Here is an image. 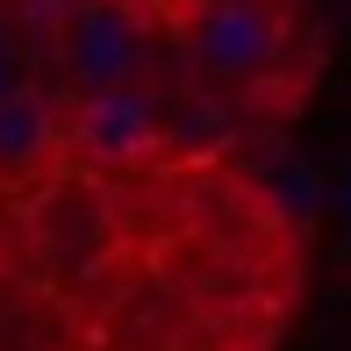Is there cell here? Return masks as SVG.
<instances>
[{"mask_svg":"<svg viewBox=\"0 0 351 351\" xmlns=\"http://www.w3.org/2000/svg\"><path fill=\"white\" fill-rule=\"evenodd\" d=\"M180 36H186V58L237 93H265L294 51L287 0H194Z\"/></svg>","mask_w":351,"mask_h":351,"instance_id":"obj_1","label":"cell"},{"mask_svg":"<svg viewBox=\"0 0 351 351\" xmlns=\"http://www.w3.org/2000/svg\"><path fill=\"white\" fill-rule=\"evenodd\" d=\"M165 151V115L136 86H86L58 108V158H79L93 172H122Z\"/></svg>","mask_w":351,"mask_h":351,"instance_id":"obj_2","label":"cell"},{"mask_svg":"<svg viewBox=\"0 0 351 351\" xmlns=\"http://www.w3.org/2000/svg\"><path fill=\"white\" fill-rule=\"evenodd\" d=\"M58 36H65V65L79 72V86H130V72L143 65V29L122 0H72Z\"/></svg>","mask_w":351,"mask_h":351,"instance_id":"obj_3","label":"cell"},{"mask_svg":"<svg viewBox=\"0 0 351 351\" xmlns=\"http://www.w3.org/2000/svg\"><path fill=\"white\" fill-rule=\"evenodd\" d=\"M58 165V101L51 93H0V186H22Z\"/></svg>","mask_w":351,"mask_h":351,"instance_id":"obj_4","label":"cell"}]
</instances>
